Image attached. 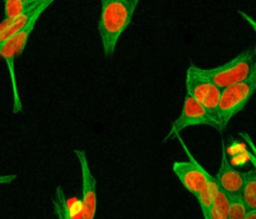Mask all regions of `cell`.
<instances>
[{"label": "cell", "instance_id": "5bb4252c", "mask_svg": "<svg viewBox=\"0 0 256 219\" xmlns=\"http://www.w3.org/2000/svg\"><path fill=\"white\" fill-rule=\"evenodd\" d=\"M229 203L230 199L228 195L219 188L213 201L211 209V219H228Z\"/></svg>", "mask_w": 256, "mask_h": 219}, {"label": "cell", "instance_id": "30bf717a", "mask_svg": "<svg viewBox=\"0 0 256 219\" xmlns=\"http://www.w3.org/2000/svg\"><path fill=\"white\" fill-rule=\"evenodd\" d=\"M53 3V0H42V2L40 3V5L37 7V9L35 10V12L33 13V15L31 16V18L29 19L28 23L26 24V26L18 33L14 36V40H15V50H16V57L20 56L27 44L28 38L31 34V32L34 29V26L38 20V18L40 17V15L45 11V9Z\"/></svg>", "mask_w": 256, "mask_h": 219}, {"label": "cell", "instance_id": "d6986e66", "mask_svg": "<svg viewBox=\"0 0 256 219\" xmlns=\"http://www.w3.org/2000/svg\"><path fill=\"white\" fill-rule=\"evenodd\" d=\"M16 177V174H0V184H10Z\"/></svg>", "mask_w": 256, "mask_h": 219}, {"label": "cell", "instance_id": "ac0fdd59", "mask_svg": "<svg viewBox=\"0 0 256 219\" xmlns=\"http://www.w3.org/2000/svg\"><path fill=\"white\" fill-rule=\"evenodd\" d=\"M238 13L240 14V16L248 23V25H250V27L253 29V31L256 34V20H254L251 16H249L248 14L242 12V11H238Z\"/></svg>", "mask_w": 256, "mask_h": 219}, {"label": "cell", "instance_id": "2e32d148", "mask_svg": "<svg viewBox=\"0 0 256 219\" xmlns=\"http://www.w3.org/2000/svg\"><path fill=\"white\" fill-rule=\"evenodd\" d=\"M229 218L228 219H245L247 215V208L242 202L241 198H229Z\"/></svg>", "mask_w": 256, "mask_h": 219}, {"label": "cell", "instance_id": "9c48e42d", "mask_svg": "<svg viewBox=\"0 0 256 219\" xmlns=\"http://www.w3.org/2000/svg\"><path fill=\"white\" fill-rule=\"evenodd\" d=\"M0 54L2 55L4 61L6 62L8 72H9L11 90H12V111L13 113L22 112L23 106H22V101H21V97H20V93L17 85V78H16V72H15L16 50H15L14 36L0 45Z\"/></svg>", "mask_w": 256, "mask_h": 219}, {"label": "cell", "instance_id": "4fadbf2b", "mask_svg": "<svg viewBox=\"0 0 256 219\" xmlns=\"http://www.w3.org/2000/svg\"><path fill=\"white\" fill-rule=\"evenodd\" d=\"M41 0H6L4 2V14L6 19H12L31 7L36 6Z\"/></svg>", "mask_w": 256, "mask_h": 219}, {"label": "cell", "instance_id": "52a82bcc", "mask_svg": "<svg viewBox=\"0 0 256 219\" xmlns=\"http://www.w3.org/2000/svg\"><path fill=\"white\" fill-rule=\"evenodd\" d=\"M81 174V213L82 219H94L97 210V182L93 176L87 155L83 149H75Z\"/></svg>", "mask_w": 256, "mask_h": 219}, {"label": "cell", "instance_id": "44dd1931", "mask_svg": "<svg viewBox=\"0 0 256 219\" xmlns=\"http://www.w3.org/2000/svg\"><path fill=\"white\" fill-rule=\"evenodd\" d=\"M253 71H254V73L256 74V62L253 64V69H252Z\"/></svg>", "mask_w": 256, "mask_h": 219}, {"label": "cell", "instance_id": "7a4b0ae2", "mask_svg": "<svg viewBox=\"0 0 256 219\" xmlns=\"http://www.w3.org/2000/svg\"><path fill=\"white\" fill-rule=\"evenodd\" d=\"M253 52L245 50L232 60L215 68H200L195 65L190 67L202 77L210 80L221 90L232 85L246 81L253 69Z\"/></svg>", "mask_w": 256, "mask_h": 219}, {"label": "cell", "instance_id": "8992f818", "mask_svg": "<svg viewBox=\"0 0 256 219\" xmlns=\"http://www.w3.org/2000/svg\"><path fill=\"white\" fill-rule=\"evenodd\" d=\"M197 125H208L217 130H221L220 125L207 113V111L186 93L180 115L172 123L170 131L163 141L167 142L173 137L179 136V133L185 128Z\"/></svg>", "mask_w": 256, "mask_h": 219}, {"label": "cell", "instance_id": "6da1fadb", "mask_svg": "<svg viewBox=\"0 0 256 219\" xmlns=\"http://www.w3.org/2000/svg\"><path fill=\"white\" fill-rule=\"evenodd\" d=\"M138 0H102L98 32L105 57L110 58L119 37L130 24Z\"/></svg>", "mask_w": 256, "mask_h": 219}, {"label": "cell", "instance_id": "9a60e30c", "mask_svg": "<svg viewBox=\"0 0 256 219\" xmlns=\"http://www.w3.org/2000/svg\"><path fill=\"white\" fill-rule=\"evenodd\" d=\"M54 213L57 219H73L70 208L65 197L63 188L59 185L55 190V194L52 198Z\"/></svg>", "mask_w": 256, "mask_h": 219}, {"label": "cell", "instance_id": "e0dca14e", "mask_svg": "<svg viewBox=\"0 0 256 219\" xmlns=\"http://www.w3.org/2000/svg\"><path fill=\"white\" fill-rule=\"evenodd\" d=\"M244 140L245 143L247 145V147L249 148V152H248V156L250 161L252 162L254 168L256 169V144L254 143V141L251 139V137L249 136V134H247L246 132H242L239 134Z\"/></svg>", "mask_w": 256, "mask_h": 219}, {"label": "cell", "instance_id": "5b68a950", "mask_svg": "<svg viewBox=\"0 0 256 219\" xmlns=\"http://www.w3.org/2000/svg\"><path fill=\"white\" fill-rule=\"evenodd\" d=\"M177 138L179 139L180 144L189 160L175 161L172 165V170L183 187L197 199L200 192L208 184L211 174H209L206 169H204L192 156L183 140L179 136H177Z\"/></svg>", "mask_w": 256, "mask_h": 219}, {"label": "cell", "instance_id": "8fae6325", "mask_svg": "<svg viewBox=\"0 0 256 219\" xmlns=\"http://www.w3.org/2000/svg\"><path fill=\"white\" fill-rule=\"evenodd\" d=\"M218 189H219V186L217 184L216 178L211 175V177L209 178L208 184L205 186V188L200 192L199 196L197 197L204 219H211V209H212L213 201Z\"/></svg>", "mask_w": 256, "mask_h": 219}, {"label": "cell", "instance_id": "ba28073f", "mask_svg": "<svg viewBox=\"0 0 256 219\" xmlns=\"http://www.w3.org/2000/svg\"><path fill=\"white\" fill-rule=\"evenodd\" d=\"M216 181L219 188L225 192L229 198H240L244 185V172L236 170L228 161L225 143L221 142V159Z\"/></svg>", "mask_w": 256, "mask_h": 219}, {"label": "cell", "instance_id": "7c38bea8", "mask_svg": "<svg viewBox=\"0 0 256 219\" xmlns=\"http://www.w3.org/2000/svg\"><path fill=\"white\" fill-rule=\"evenodd\" d=\"M240 198L248 211H256V169L244 172V185Z\"/></svg>", "mask_w": 256, "mask_h": 219}, {"label": "cell", "instance_id": "ffe728a7", "mask_svg": "<svg viewBox=\"0 0 256 219\" xmlns=\"http://www.w3.org/2000/svg\"><path fill=\"white\" fill-rule=\"evenodd\" d=\"M245 219H256V211H248Z\"/></svg>", "mask_w": 256, "mask_h": 219}, {"label": "cell", "instance_id": "3957f363", "mask_svg": "<svg viewBox=\"0 0 256 219\" xmlns=\"http://www.w3.org/2000/svg\"><path fill=\"white\" fill-rule=\"evenodd\" d=\"M185 86L186 93L197 101L221 127L219 103L222 90L210 80L196 73L191 67L186 72Z\"/></svg>", "mask_w": 256, "mask_h": 219}, {"label": "cell", "instance_id": "277c9868", "mask_svg": "<svg viewBox=\"0 0 256 219\" xmlns=\"http://www.w3.org/2000/svg\"><path fill=\"white\" fill-rule=\"evenodd\" d=\"M255 90L256 74L253 70L246 81L222 90L219 103V114L222 129L227 126L232 117L244 109Z\"/></svg>", "mask_w": 256, "mask_h": 219}]
</instances>
